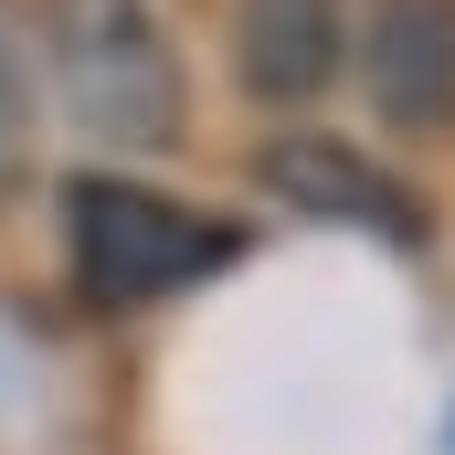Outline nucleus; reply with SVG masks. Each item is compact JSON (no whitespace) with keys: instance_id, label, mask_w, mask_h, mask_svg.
<instances>
[{"instance_id":"20e7f679","label":"nucleus","mask_w":455,"mask_h":455,"mask_svg":"<svg viewBox=\"0 0 455 455\" xmlns=\"http://www.w3.org/2000/svg\"><path fill=\"white\" fill-rule=\"evenodd\" d=\"M360 85H371V116L403 138L455 127V0H371Z\"/></svg>"},{"instance_id":"f257e3e1","label":"nucleus","mask_w":455,"mask_h":455,"mask_svg":"<svg viewBox=\"0 0 455 455\" xmlns=\"http://www.w3.org/2000/svg\"><path fill=\"white\" fill-rule=\"evenodd\" d=\"M43 75H53L64 116L107 148H170L191 116L159 0H43Z\"/></svg>"},{"instance_id":"39448f33","label":"nucleus","mask_w":455,"mask_h":455,"mask_svg":"<svg viewBox=\"0 0 455 455\" xmlns=\"http://www.w3.org/2000/svg\"><path fill=\"white\" fill-rule=\"evenodd\" d=\"M339 64H349V11L339 0H233V75L265 107L329 96Z\"/></svg>"},{"instance_id":"423d86ee","label":"nucleus","mask_w":455,"mask_h":455,"mask_svg":"<svg viewBox=\"0 0 455 455\" xmlns=\"http://www.w3.org/2000/svg\"><path fill=\"white\" fill-rule=\"evenodd\" d=\"M21 170H32V53L0 11V191H21Z\"/></svg>"},{"instance_id":"7ed1b4c3","label":"nucleus","mask_w":455,"mask_h":455,"mask_svg":"<svg viewBox=\"0 0 455 455\" xmlns=\"http://www.w3.org/2000/svg\"><path fill=\"white\" fill-rule=\"evenodd\" d=\"M265 191H275L286 212H307V223H360V233H381V243H424V202H413L371 148L318 138V127L265 138Z\"/></svg>"},{"instance_id":"f03ea898","label":"nucleus","mask_w":455,"mask_h":455,"mask_svg":"<svg viewBox=\"0 0 455 455\" xmlns=\"http://www.w3.org/2000/svg\"><path fill=\"white\" fill-rule=\"evenodd\" d=\"M64 265L96 307H159L233 265V233L191 202H159L138 180H75L64 191Z\"/></svg>"}]
</instances>
